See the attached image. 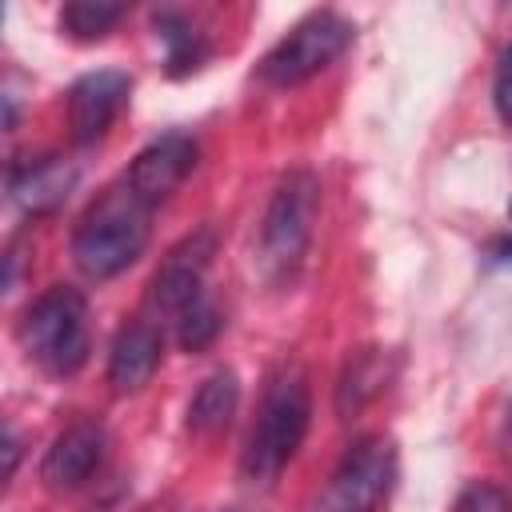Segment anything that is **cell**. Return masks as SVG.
Returning a JSON list of instances; mask_svg holds the SVG:
<instances>
[{
	"label": "cell",
	"mask_w": 512,
	"mask_h": 512,
	"mask_svg": "<svg viewBox=\"0 0 512 512\" xmlns=\"http://www.w3.org/2000/svg\"><path fill=\"white\" fill-rule=\"evenodd\" d=\"M152 232V208L124 184L116 180L80 220L72 236V256L76 268L92 280H108L124 272L148 244Z\"/></svg>",
	"instance_id": "6da1fadb"
},
{
	"label": "cell",
	"mask_w": 512,
	"mask_h": 512,
	"mask_svg": "<svg viewBox=\"0 0 512 512\" xmlns=\"http://www.w3.org/2000/svg\"><path fill=\"white\" fill-rule=\"evenodd\" d=\"M316 208H320V180L312 168H292L260 220V244H256V264L260 276L268 284H284L296 276L308 240H312V224H316Z\"/></svg>",
	"instance_id": "7a4b0ae2"
},
{
	"label": "cell",
	"mask_w": 512,
	"mask_h": 512,
	"mask_svg": "<svg viewBox=\"0 0 512 512\" xmlns=\"http://www.w3.org/2000/svg\"><path fill=\"white\" fill-rule=\"evenodd\" d=\"M308 420H312V400H308L304 376L280 372L268 384L260 412H256V424L248 432V444L240 456L244 476L256 484H272L284 472V464L296 456V448L308 432Z\"/></svg>",
	"instance_id": "3957f363"
},
{
	"label": "cell",
	"mask_w": 512,
	"mask_h": 512,
	"mask_svg": "<svg viewBox=\"0 0 512 512\" xmlns=\"http://www.w3.org/2000/svg\"><path fill=\"white\" fill-rule=\"evenodd\" d=\"M20 348L52 376H72L88 360V300L56 284L20 316Z\"/></svg>",
	"instance_id": "277c9868"
},
{
	"label": "cell",
	"mask_w": 512,
	"mask_h": 512,
	"mask_svg": "<svg viewBox=\"0 0 512 512\" xmlns=\"http://www.w3.org/2000/svg\"><path fill=\"white\" fill-rule=\"evenodd\" d=\"M352 20H344L340 12H312L300 24L288 28V36L276 40V48L260 60V76L276 88H292L304 84L308 76H316L320 68H328L348 44H352Z\"/></svg>",
	"instance_id": "5b68a950"
},
{
	"label": "cell",
	"mask_w": 512,
	"mask_h": 512,
	"mask_svg": "<svg viewBox=\"0 0 512 512\" xmlns=\"http://www.w3.org/2000/svg\"><path fill=\"white\" fill-rule=\"evenodd\" d=\"M392 472H396L392 440L364 436L344 452V460L328 476L312 512H372L380 504V496L388 492Z\"/></svg>",
	"instance_id": "8992f818"
},
{
	"label": "cell",
	"mask_w": 512,
	"mask_h": 512,
	"mask_svg": "<svg viewBox=\"0 0 512 512\" xmlns=\"http://www.w3.org/2000/svg\"><path fill=\"white\" fill-rule=\"evenodd\" d=\"M192 164H196V140L184 136V132H168V136L152 140V144L132 160V168H128L120 180H124L148 208H156L160 200H168V196L180 188V180L192 172Z\"/></svg>",
	"instance_id": "52a82bcc"
},
{
	"label": "cell",
	"mask_w": 512,
	"mask_h": 512,
	"mask_svg": "<svg viewBox=\"0 0 512 512\" xmlns=\"http://www.w3.org/2000/svg\"><path fill=\"white\" fill-rule=\"evenodd\" d=\"M104 448H108V436L96 420H76L68 424L52 448L44 452V464H40V476L52 492H76L80 484H88V476L100 468L104 460Z\"/></svg>",
	"instance_id": "ba28073f"
},
{
	"label": "cell",
	"mask_w": 512,
	"mask_h": 512,
	"mask_svg": "<svg viewBox=\"0 0 512 512\" xmlns=\"http://www.w3.org/2000/svg\"><path fill=\"white\" fill-rule=\"evenodd\" d=\"M160 352H164L160 316H152V312L132 316L116 332V340H112V352H108V384L116 392L144 388L156 376V368H160Z\"/></svg>",
	"instance_id": "9c48e42d"
},
{
	"label": "cell",
	"mask_w": 512,
	"mask_h": 512,
	"mask_svg": "<svg viewBox=\"0 0 512 512\" xmlns=\"http://www.w3.org/2000/svg\"><path fill=\"white\" fill-rule=\"evenodd\" d=\"M132 80L120 68H96L88 76H80L68 92V124L76 144H92L104 136V128L112 124V116L120 112L124 96H128Z\"/></svg>",
	"instance_id": "30bf717a"
},
{
	"label": "cell",
	"mask_w": 512,
	"mask_h": 512,
	"mask_svg": "<svg viewBox=\"0 0 512 512\" xmlns=\"http://www.w3.org/2000/svg\"><path fill=\"white\" fill-rule=\"evenodd\" d=\"M208 256H212V232H196L180 248H172L168 260H164V268L152 280L148 312L152 316H176L184 304H192L204 292L200 280H204Z\"/></svg>",
	"instance_id": "8fae6325"
},
{
	"label": "cell",
	"mask_w": 512,
	"mask_h": 512,
	"mask_svg": "<svg viewBox=\"0 0 512 512\" xmlns=\"http://www.w3.org/2000/svg\"><path fill=\"white\" fill-rule=\"evenodd\" d=\"M72 184H76V164L60 160V156H48V160L28 164L12 180V200L28 212H48L72 192Z\"/></svg>",
	"instance_id": "7c38bea8"
},
{
	"label": "cell",
	"mask_w": 512,
	"mask_h": 512,
	"mask_svg": "<svg viewBox=\"0 0 512 512\" xmlns=\"http://www.w3.org/2000/svg\"><path fill=\"white\" fill-rule=\"evenodd\" d=\"M236 404H240V380L232 368H220L188 400V428L200 436H212V432L228 428V420L236 416Z\"/></svg>",
	"instance_id": "4fadbf2b"
},
{
	"label": "cell",
	"mask_w": 512,
	"mask_h": 512,
	"mask_svg": "<svg viewBox=\"0 0 512 512\" xmlns=\"http://www.w3.org/2000/svg\"><path fill=\"white\" fill-rule=\"evenodd\" d=\"M388 372H384V356L376 348H364L348 360L344 376H340V392H336V408L348 416V412H360L380 388H384Z\"/></svg>",
	"instance_id": "5bb4252c"
},
{
	"label": "cell",
	"mask_w": 512,
	"mask_h": 512,
	"mask_svg": "<svg viewBox=\"0 0 512 512\" xmlns=\"http://www.w3.org/2000/svg\"><path fill=\"white\" fill-rule=\"evenodd\" d=\"M124 16V4H108V0H72L60 8V28L72 40H100L116 20Z\"/></svg>",
	"instance_id": "9a60e30c"
},
{
	"label": "cell",
	"mask_w": 512,
	"mask_h": 512,
	"mask_svg": "<svg viewBox=\"0 0 512 512\" xmlns=\"http://www.w3.org/2000/svg\"><path fill=\"white\" fill-rule=\"evenodd\" d=\"M156 36H160L164 48H168V68H172V76H180V72H188V68L200 64L204 44H200V36L192 32V24H188L184 16H176V12H156Z\"/></svg>",
	"instance_id": "2e32d148"
},
{
	"label": "cell",
	"mask_w": 512,
	"mask_h": 512,
	"mask_svg": "<svg viewBox=\"0 0 512 512\" xmlns=\"http://www.w3.org/2000/svg\"><path fill=\"white\" fill-rule=\"evenodd\" d=\"M176 332H180V348H188V352L208 348L220 336V312H216V304L200 292L192 304H184L176 312Z\"/></svg>",
	"instance_id": "e0dca14e"
},
{
	"label": "cell",
	"mask_w": 512,
	"mask_h": 512,
	"mask_svg": "<svg viewBox=\"0 0 512 512\" xmlns=\"http://www.w3.org/2000/svg\"><path fill=\"white\" fill-rule=\"evenodd\" d=\"M452 512H508V496H504L496 484L476 480V484H468V488L460 492V500H456Z\"/></svg>",
	"instance_id": "ac0fdd59"
},
{
	"label": "cell",
	"mask_w": 512,
	"mask_h": 512,
	"mask_svg": "<svg viewBox=\"0 0 512 512\" xmlns=\"http://www.w3.org/2000/svg\"><path fill=\"white\" fill-rule=\"evenodd\" d=\"M20 464V440L12 436V428L0 420V484L12 476V468Z\"/></svg>",
	"instance_id": "d6986e66"
},
{
	"label": "cell",
	"mask_w": 512,
	"mask_h": 512,
	"mask_svg": "<svg viewBox=\"0 0 512 512\" xmlns=\"http://www.w3.org/2000/svg\"><path fill=\"white\" fill-rule=\"evenodd\" d=\"M492 100H496L500 120H508V52H504L500 64H496V88H492Z\"/></svg>",
	"instance_id": "ffe728a7"
},
{
	"label": "cell",
	"mask_w": 512,
	"mask_h": 512,
	"mask_svg": "<svg viewBox=\"0 0 512 512\" xmlns=\"http://www.w3.org/2000/svg\"><path fill=\"white\" fill-rule=\"evenodd\" d=\"M20 116V96H12L4 84H0V132H8Z\"/></svg>",
	"instance_id": "44dd1931"
},
{
	"label": "cell",
	"mask_w": 512,
	"mask_h": 512,
	"mask_svg": "<svg viewBox=\"0 0 512 512\" xmlns=\"http://www.w3.org/2000/svg\"><path fill=\"white\" fill-rule=\"evenodd\" d=\"M0 24H4V8H0Z\"/></svg>",
	"instance_id": "7402d4cb"
}]
</instances>
